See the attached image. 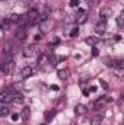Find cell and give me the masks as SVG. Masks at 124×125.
<instances>
[{
  "label": "cell",
  "instance_id": "cell-1",
  "mask_svg": "<svg viewBox=\"0 0 124 125\" xmlns=\"http://www.w3.org/2000/svg\"><path fill=\"white\" fill-rule=\"evenodd\" d=\"M18 96H21V93H18L15 87H10V89L4 90L3 93H0V102L1 103H10V102H15V99Z\"/></svg>",
  "mask_w": 124,
  "mask_h": 125
},
{
  "label": "cell",
  "instance_id": "cell-2",
  "mask_svg": "<svg viewBox=\"0 0 124 125\" xmlns=\"http://www.w3.org/2000/svg\"><path fill=\"white\" fill-rule=\"evenodd\" d=\"M0 70L4 73V74H12L15 71V61L12 58H7L6 61L0 62Z\"/></svg>",
  "mask_w": 124,
  "mask_h": 125
},
{
  "label": "cell",
  "instance_id": "cell-3",
  "mask_svg": "<svg viewBox=\"0 0 124 125\" xmlns=\"http://www.w3.org/2000/svg\"><path fill=\"white\" fill-rule=\"evenodd\" d=\"M3 52L7 54L9 57L15 55V54L18 52V45H16V42H6V44H4V48H3Z\"/></svg>",
  "mask_w": 124,
  "mask_h": 125
},
{
  "label": "cell",
  "instance_id": "cell-4",
  "mask_svg": "<svg viewBox=\"0 0 124 125\" xmlns=\"http://www.w3.org/2000/svg\"><path fill=\"white\" fill-rule=\"evenodd\" d=\"M15 39H16V42H22V41L26 39V29L24 26H19L16 29V32H15Z\"/></svg>",
  "mask_w": 124,
  "mask_h": 125
},
{
  "label": "cell",
  "instance_id": "cell-5",
  "mask_svg": "<svg viewBox=\"0 0 124 125\" xmlns=\"http://www.w3.org/2000/svg\"><path fill=\"white\" fill-rule=\"evenodd\" d=\"M26 19L29 21V23H31V25H34V23L39 22V13H38L37 10H29V12H28V15H26Z\"/></svg>",
  "mask_w": 124,
  "mask_h": 125
},
{
  "label": "cell",
  "instance_id": "cell-6",
  "mask_svg": "<svg viewBox=\"0 0 124 125\" xmlns=\"http://www.w3.org/2000/svg\"><path fill=\"white\" fill-rule=\"evenodd\" d=\"M35 50H37L35 45H26L22 48V54L25 57H32V55H35Z\"/></svg>",
  "mask_w": 124,
  "mask_h": 125
},
{
  "label": "cell",
  "instance_id": "cell-7",
  "mask_svg": "<svg viewBox=\"0 0 124 125\" xmlns=\"http://www.w3.org/2000/svg\"><path fill=\"white\" fill-rule=\"evenodd\" d=\"M105 29H107V22H105V19H102L101 22H98V23H96V26H95V31H96V33L102 35V33L105 32Z\"/></svg>",
  "mask_w": 124,
  "mask_h": 125
},
{
  "label": "cell",
  "instance_id": "cell-8",
  "mask_svg": "<svg viewBox=\"0 0 124 125\" xmlns=\"http://www.w3.org/2000/svg\"><path fill=\"white\" fill-rule=\"evenodd\" d=\"M32 76V68L31 67H24L22 70H21V77L22 79H28V77H31Z\"/></svg>",
  "mask_w": 124,
  "mask_h": 125
},
{
  "label": "cell",
  "instance_id": "cell-9",
  "mask_svg": "<svg viewBox=\"0 0 124 125\" xmlns=\"http://www.w3.org/2000/svg\"><path fill=\"white\" fill-rule=\"evenodd\" d=\"M29 116H31V109L26 106V108H24L22 112H21V119H22V121H28Z\"/></svg>",
  "mask_w": 124,
  "mask_h": 125
},
{
  "label": "cell",
  "instance_id": "cell-10",
  "mask_svg": "<svg viewBox=\"0 0 124 125\" xmlns=\"http://www.w3.org/2000/svg\"><path fill=\"white\" fill-rule=\"evenodd\" d=\"M74 112H76V115H83V114H86V106L82 105V103H79V105H76Z\"/></svg>",
  "mask_w": 124,
  "mask_h": 125
},
{
  "label": "cell",
  "instance_id": "cell-11",
  "mask_svg": "<svg viewBox=\"0 0 124 125\" xmlns=\"http://www.w3.org/2000/svg\"><path fill=\"white\" fill-rule=\"evenodd\" d=\"M51 22L50 21H42V25H41V31H42V33H45V32H48L51 28Z\"/></svg>",
  "mask_w": 124,
  "mask_h": 125
},
{
  "label": "cell",
  "instance_id": "cell-12",
  "mask_svg": "<svg viewBox=\"0 0 124 125\" xmlns=\"http://www.w3.org/2000/svg\"><path fill=\"white\" fill-rule=\"evenodd\" d=\"M111 15H112V12H111L110 9H107V7L101 9V12H99V16H102V19H105V18H108V16H111Z\"/></svg>",
  "mask_w": 124,
  "mask_h": 125
},
{
  "label": "cell",
  "instance_id": "cell-13",
  "mask_svg": "<svg viewBox=\"0 0 124 125\" xmlns=\"http://www.w3.org/2000/svg\"><path fill=\"white\" fill-rule=\"evenodd\" d=\"M9 21H10L12 23H18V25H19V22H21V15H18V13H13V15H10Z\"/></svg>",
  "mask_w": 124,
  "mask_h": 125
},
{
  "label": "cell",
  "instance_id": "cell-14",
  "mask_svg": "<svg viewBox=\"0 0 124 125\" xmlns=\"http://www.w3.org/2000/svg\"><path fill=\"white\" fill-rule=\"evenodd\" d=\"M112 67L117 70H124V62L121 60H115V61H112Z\"/></svg>",
  "mask_w": 124,
  "mask_h": 125
},
{
  "label": "cell",
  "instance_id": "cell-15",
  "mask_svg": "<svg viewBox=\"0 0 124 125\" xmlns=\"http://www.w3.org/2000/svg\"><path fill=\"white\" fill-rule=\"evenodd\" d=\"M10 114V109L7 106H0V116H7Z\"/></svg>",
  "mask_w": 124,
  "mask_h": 125
},
{
  "label": "cell",
  "instance_id": "cell-16",
  "mask_svg": "<svg viewBox=\"0 0 124 125\" xmlns=\"http://www.w3.org/2000/svg\"><path fill=\"white\" fill-rule=\"evenodd\" d=\"M67 77H69V71H67V70H60V71H59V79L66 80Z\"/></svg>",
  "mask_w": 124,
  "mask_h": 125
},
{
  "label": "cell",
  "instance_id": "cell-17",
  "mask_svg": "<svg viewBox=\"0 0 124 125\" xmlns=\"http://www.w3.org/2000/svg\"><path fill=\"white\" fill-rule=\"evenodd\" d=\"M86 42H88L89 45H96V44H98V38H95V36H88V38H86Z\"/></svg>",
  "mask_w": 124,
  "mask_h": 125
},
{
  "label": "cell",
  "instance_id": "cell-18",
  "mask_svg": "<svg viewBox=\"0 0 124 125\" xmlns=\"http://www.w3.org/2000/svg\"><path fill=\"white\" fill-rule=\"evenodd\" d=\"M101 122H102V116H95L92 121H91V125H101Z\"/></svg>",
  "mask_w": 124,
  "mask_h": 125
},
{
  "label": "cell",
  "instance_id": "cell-19",
  "mask_svg": "<svg viewBox=\"0 0 124 125\" xmlns=\"http://www.w3.org/2000/svg\"><path fill=\"white\" fill-rule=\"evenodd\" d=\"M86 19H88V16L85 13H80V18L77 19V23H83V22H86Z\"/></svg>",
  "mask_w": 124,
  "mask_h": 125
},
{
  "label": "cell",
  "instance_id": "cell-20",
  "mask_svg": "<svg viewBox=\"0 0 124 125\" xmlns=\"http://www.w3.org/2000/svg\"><path fill=\"white\" fill-rule=\"evenodd\" d=\"M79 33V28H73L72 31H70V36H76Z\"/></svg>",
  "mask_w": 124,
  "mask_h": 125
},
{
  "label": "cell",
  "instance_id": "cell-21",
  "mask_svg": "<svg viewBox=\"0 0 124 125\" xmlns=\"http://www.w3.org/2000/svg\"><path fill=\"white\" fill-rule=\"evenodd\" d=\"M123 18H124L123 15H120V16L117 18V23H118V26H123V22H124V21H123Z\"/></svg>",
  "mask_w": 124,
  "mask_h": 125
},
{
  "label": "cell",
  "instance_id": "cell-22",
  "mask_svg": "<svg viewBox=\"0 0 124 125\" xmlns=\"http://www.w3.org/2000/svg\"><path fill=\"white\" fill-rule=\"evenodd\" d=\"M45 60H47V57H45V55H39V58H38V62H39V64H42V62L45 61Z\"/></svg>",
  "mask_w": 124,
  "mask_h": 125
},
{
  "label": "cell",
  "instance_id": "cell-23",
  "mask_svg": "<svg viewBox=\"0 0 124 125\" xmlns=\"http://www.w3.org/2000/svg\"><path fill=\"white\" fill-rule=\"evenodd\" d=\"M79 4V0H70V6H73V7H76Z\"/></svg>",
  "mask_w": 124,
  "mask_h": 125
},
{
  "label": "cell",
  "instance_id": "cell-24",
  "mask_svg": "<svg viewBox=\"0 0 124 125\" xmlns=\"http://www.w3.org/2000/svg\"><path fill=\"white\" fill-rule=\"evenodd\" d=\"M101 86H102L104 89H108V83H107L105 80H101Z\"/></svg>",
  "mask_w": 124,
  "mask_h": 125
},
{
  "label": "cell",
  "instance_id": "cell-25",
  "mask_svg": "<svg viewBox=\"0 0 124 125\" xmlns=\"http://www.w3.org/2000/svg\"><path fill=\"white\" fill-rule=\"evenodd\" d=\"M18 118H19L18 114H13V115H12V119H13V121H18Z\"/></svg>",
  "mask_w": 124,
  "mask_h": 125
},
{
  "label": "cell",
  "instance_id": "cell-26",
  "mask_svg": "<svg viewBox=\"0 0 124 125\" xmlns=\"http://www.w3.org/2000/svg\"><path fill=\"white\" fill-rule=\"evenodd\" d=\"M53 42H54V44H59V42H60V39H59V38H54V41H53Z\"/></svg>",
  "mask_w": 124,
  "mask_h": 125
},
{
  "label": "cell",
  "instance_id": "cell-27",
  "mask_svg": "<svg viewBox=\"0 0 124 125\" xmlns=\"http://www.w3.org/2000/svg\"><path fill=\"white\" fill-rule=\"evenodd\" d=\"M51 89H53V90H59V86H56V84H54V86H51Z\"/></svg>",
  "mask_w": 124,
  "mask_h": 125
},
{
  "label": "cell",
  "instance_id": "cell-28",
  "mask_svg": "<svg viewBox=\"0 0 124 125\" xmlns=\"http://www.w3.org/2000/svg\"><path fill=\"white\" fill-rule=\"evenodd\" d=\"M92 54H93V55H98V50H95V48H93V51H92Z\"/></svg>",
  "mask_w": 124,
  "mask_h": 125
},
{
  "label": "cell",
  "instance_id": "cell-29",
  "mask_svg": "<svg viewBox=\"0 0 124 125\" xmlns=\"http://www.w3.org/2000/svg\"><path fill=\"white\" fill-rule=\"evenodd\" d=\"M25 1H26V3H31L32 0H25Z\"/></svg>",
  "mask_w": 124,
  "mask_h": 125
},
{
  "label": "cell",
  "instance_id": "cell-30",
  "mask_svg": "<svg viewBox=\"0 0 124 125\" xmlns=\"http://www.w3.org/2000/svg\"><path fill=\"white\" fill-rule=\"evenodd\" d=\"M41 125H47V124H41Z\"/></svg>",
  "mask_w": 124,
  "mask_h": 125
}]
</instances>
